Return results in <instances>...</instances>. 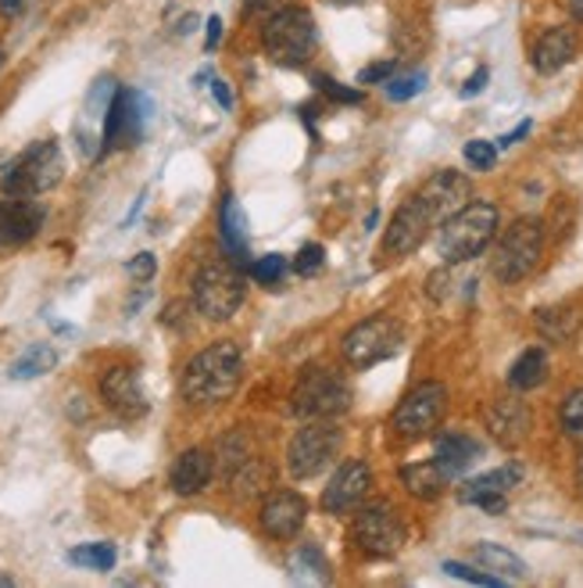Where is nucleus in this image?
I'll return each mask as SVG.
<instances>
[{
	"mask_svg": "<svg viewBox=\"0 0 583 588\" xmlns=\"http://www.w3.org/2000/svg\"><path fill=\"white\" fill-rule=\"evenodd\" d=\"M530 130H533V122H530V119H526V122H519V126H516L512 133H505V137L498 140V147H512V144H519Z\"/></svg>",
	"mask_w": 583,
	"mask_h": 588,
	"instance_id": "nucleus-45",
	"label": "nucleus"
},
{
	"mask_svg": "<svg viewBox=\"0 0 583 588\" xmlns=\"http://www.w3.org/2000/svg\"><path fill=\"white\" fill-rule=\"evenodd\" d=\"M219 40H222V19L212 15L208 19V33H204V51H215Z\"/></svg>",
	"mask_w": 583,
	"mask_h": 588,
	"instance_id": "nucleus-43",
	"label": "nucleus"
},
{
	"mask_svg": "<svg viewBox=\"0 0 583 588\" xmlns=\"http://www.w3.org/2000/svg\"><path fill=\"white\" fill-rule=\"evenodd\" d=\"M576 485L583 488V452H580V460H576Z\"/></svg>",
	"mask_w": 583,
	"mask_h": 588,
	"instance_id": "nucleus-49",
	"label": "nucleus"
},
{
	"mask_svg": "<svg viewBox=\"0 0 583 588\" xmlns=\"http://www.w3.org/2000/svg\"><path fill=\"white\" fill-rule=\"evenodd\" d=\"M44 219L47 212L40 201L4 194V198H0V248H15V244L33 241L40 234Z\"/></svg>",
	"mask_w": 583,
	"mask_h": 588,
	"instance_id": "nucleus-16",
	"label": "nucleus"
},
{
	"mask_svg": "<svg viewBox=\"0 0 583 588\" xmlns=\"http://www.w3.org/2000/svg\"><path fill=\"white\" fill-rule=\"evenodd\" d=\"M340 445H344V434L340 427H333V420H308V427H301L287 445L290 477L294 481H312V477H319L330 467Z\"/></svg>",
	"mask_w": 583,
	"mask_h": 588,
	"instance_id": "nucleus-8",
	"label": "nucleus"
},
{
	"mask_svg": "<svg viewBox=\"0 0 583 588\" xmlns=\"http://www.w3.org/2000/svg\"><path fill=\"white\" fill-rule=\"evenodd\" d=\"M519 481H523V467H519V463H505V467H498V470L480 474V477H473V481H466L462 488H458V499L473 506L480 495H508Z\"/></svg>",
	"mask_w": 583,
	"mask_h": 588,
	"instance_id": "nucleus-23",
	"label": "nucleus"
},
{
	"mask_svg": "<svg viewBox=\"0 0 583 588\" xmlns=\"http://www.w3.org/2000/svg\"><path fill=\"white\" fill-rule=\"evenodd\" d=\"M151 112L154 108H151V101H147V94L119 87L115 101H111V108H108V119H104L101 155L115 151V147L140 144L144 133H147V122H151Z\"/></svg>",
	"mask_w": 583,
	"mask_h": 588,
	"instance_id": "nucleus-10",
	"label": "nucleus"
},
{
	"mask_svg": "<svg viewBox=\"0 0 583 588\" xmlns=\"http://www.w3.org/2000/svg\"><path fill=\"white\" fill-rule=\"evenodd\" d=\"M548 381V352L544 348H526L508 370V384L516 391H533Z\"/></svg>",
	"mask_w": 583,
	"mask_h": 588,
	"instance_id": "nucleus-26",
	"label": "nucleus"
},
{
	"mask_svg": "<svg viewBox=\"0 0 583 588\" xmlns=\"http://www.w3.org/2000/svg\"><path fill=\"white\" fill-rule=\"evenodd\" d=\"M115 546L111 542H90V546H76L69 549V563H76V567H86V571H115Z\"/></svg>",
	"mask_w": 583,
	"mask_h": 588,
	"instance_id": "nucleus-30",
	"label": "nucleus"
},
{
	"mask_svg": "<svg viewBox=\"0 0 583 588\" xmlns=\"http://www.w3.org/2000/svg\"><path fill=\"white\" fill-rule=\"evenodd\" d=\"M541 252H544L541 219H516V223L505 230V237L498 241V248H494V259H491L494 277H498L501 284H519V280H526L533 269H537Z\"/></svg>",
	"mask_w": 583,
	"mask_h": 588,
	"instance_id": "nucleus-7",
	"label": "nucleus"
},
{
	"mask_svg": "<svg viewBox=\"0 0 583 588\" xmlns=\"http://www.w3.org/2000/svg\"><path fill=\"white\" fill-rule=\"evenodd\" d=\"M498 208L491 201H469L462 205L451 219L441 223V234H437V255L448 266L455 262H469L476 259L491 248V241L498 237Z\"/></svg>",
	"mask_w": 583,
	"mask_h": 588,
	"instance_id": "nucleus-2",
	"label": "nucleus"
},
{
	"mask_svg": "<svg viewBox=\"0 0 583 588\" xmlns=\"http://www.w3.org/2000/svg\"><path fill=\"white\" fill-rule=\"evenodd\" d=\"M290 574H294V581H319V585H326L330 581V563L326 556H322V549L319 546H301L297 553L290 556Z\"/></svg>",
	"mask_w": 583,
	"mask_h": 588,
	"instance_id": "nucleus-29",
	"label": "nucleus"
},
{
	"mask_svg": "<svg viewBox=\"0 0 583 588\" xmlns=\"http://www.w3.org/2000/svg\"><path fill=\"white\" fill-rule=\"evenodd\" d=\"M29 4H33V0H0V11H4L8 19H18Z\"/></svg>",
	"mask_w": 583,
	"mask_h": 588,
	"instance_id": "nucleus-46",
	"label": "nucleus"
},
{
	"mask_svg": "<svg viewBox=\"0 0 583 588\" xmlns=\"http://www.w3.org/2000/svg\"><path fill=\"white\" fill-rule=\"evenodd\" d=\"M444 574H451V578H462V581H469V585H487V588L505 585V578H498V574L473 571V567H466V563H455V560L444 563Z\"/></svg>",
	"mask_w": 583,
	"mask_h": 588,
	"instance_id": "nucleus-34",
	"label": "nucleus"
},
{
	"mask_svg": "<svg viewBox=\"0 0 583 588\" xmlns=\"http://www.w3.org/2000/svg\"><path fill=\"white\" fill-rule=\"evenodd\" d=\"M569 11H573V19L583 22V0H569Z\"/></svg>",
	"mask_w": 583,
	"mask_h": 588,
	"instance_id": "nucleus-48",
	"label": "nucleus"
},
{
	"mask_svg": "<svg viewBox=\"0 0 583 588\" xmlns=\"http://www.w3.org/2000/svg\"><path fill=\"white\" fill-rule=\"evenodd\" d=\"M333 8H355V4H365V0H326Z\"/></svg>",
	"mask_w": 583,
	"mask_h": 588,
	"instance_id": "nucleus-47",
	"label": "nucleus"
},
{
	"mask_svg": "<svg viewBox=\"0 0 583 588\" xmlns=\"http://www.w3.org/2000/svg\"><path fill=\"white\" fill-rule=\"evenodd\" d=\"M415 198L426 205L433 223H444V219H451L462 205H469L473 183H469V176L455 173V169H441V173H433L423 187L415 191Z\"/></svg>",
	"mask_w": 583,
	"mask_h": 588,
	"instance_id": "nucleus-14",
	"label": "nucleus"
},
{
	"mask_svg": "<svg viewBox=\"0 0 583 588\" xmlns=\"http://www.w3.org/2000/svg\"><path fill=\"white\" fill-rule=\"evenodd\" d=\"M126 269H129V277H133V280H140V284H147V280L154 277V269H158V259H154L151 252H140V255H136V259H133V262H129Z\"/></svg>",
	"mask_w": 583,
	"mask_h": 588,
	"instance_id": "nucleus-38",
	"label": "nucleus"
},
{
	"mask_svg": "<svg viewBox=\"0 0 583 588\" xmlns=\"http://www.w3.org/2000/svg\"><path fill=\"white\" fill-rule=\"evenodd\" d=\"M212 474H215V460L208 449H186L183 456L172 463V474H169V485L172 492L179 495H197L212 485Z\"/></svg>",
	"mask_w": 583,
	"mask_h": 588,
	"instance_id": "nucleus-20",
	"label": "nucleus"
},
{
	"mask_svg": "<svg viewBox=\"0 0 583 588\" xmlns=\"http://www.w3.org/2000/svg\"><path fill=\"white\" fill-rule=\"evenodd\" d=\"M369 488H372L369 463H362V460L344 463V467L333 474V481L326 485V492H322V510H326V513H347V510H355L358 502L369 495Z\"/></svg>",
	"mask_w": 583,
	"mask_h": 588,
	"instance_id": "nucleus-18",
	"label": "nucleus"
},
{
	"mask_svg": "<svg viewBox=\"0 0 583 588\" xmlns=\"http://www.w3.org/2000/svg\"><path fill=\"white\" fill-rule=\"evenodd\" d=\"M212 94H215V101L222 105V112H230V108H233V94L226 87V79H212Z\"/></svg>",
	"mask_w": 583,
	"mask_h": 588,
	"instance_id": "nucleus-44",
	"label": "nucleus"
},
{
	"mask_svg": "<svg viewBox=\"0 0 583 588\" xmlns=\"http://www.w3.org/2000/svg\"><path fill=\"white\" fill-rule=\"evenodd\" d=\"M487 431L491 438L505 449H516L519 441L530 434V409L523 399H498L487 409Z\"/></svg>",
	"mask_w": 583,
	"mask_h": 588,
	"instance_id": "nucleus-19",
	"label": "nucleus"
},
{
	"mask_svg": "<svg viewBox=\"0 0 583 588\" xmlns=\"http://www.w3.org/2000/svg\"><path fill=\"white\" fill-rule=\"evenodd\" d=\"M394 76V61H372L362 72H358V83H383Z\"/></svg>",
	"mask_w": 583,
	"mask_h": 588,
	"instance_id": "nucleus-39",
	"label": "nucleus"
},
{
	"mask_svg": "<svg viewBox=\"0 0 583 588\" xmlns=\"http://www.w3.org/2000/svg\"><path fill=\"white\" fill-rule=\"evenodd\" d=\"M294 413L301 420H337L351 409V384L344 381V373L326 370V366H312L294 388Z\"/></svg>",
	"mask_w": 583,
	"mask_h": 588,
	"instance_id": "nucleus-6",
	"label": "nucleus"
},
{
	"mask_svg": "<svg viewBox=\"0 0 583 588\" xmlns=\"http://www.w3.org/2000/svg\"><path fill=\"white\" fill-rule=\"evenodd\" d=\"M576 58V36L573 29H548L533 47V69L544 72V76H551V72H562L569 61Z\"/></svg>",
	"mask_w": 583,
	"mask_h": 588,
	"instance_id": "nucleus-21",
	"label": "nucleus"
},
{
	"mask_svg": "<svg viewBox=\"0 0 583 588\" xmlns=\"http://www.w3.org/2000/svg\"><path fill=\"white\" fill-rule=\"evenodd\" d=\"M401 481L415 499H437L444 488H448L451 477L441 470L437 460H430V463H412V467H405Z\"/></svg>",
	"mask_w": 583,
	"mask_h": 588,
	"instance_id": "nucleus-25",
	"label": "nucleus"
},
{
	"mask_svg": "<svg viewBox=\"0 0 583 588\" xmlns=\"http://www.w3.org/2000/svg\"><path fill=\"white\" fill-rule=\"evenodd\" d=\"M244 8L251 11V15H276L283 8H294V0H244Z\"/></svg>",
	"mask_w": 583,
	"mask_h": 588,
	"instance_id": "nucleus-40",
	"label": "nucleus"
},
{
	"mask_svg": "<svg viewBox=\"0 0 583 588\" xmlns=\"http://www.w3.org/2000/svg\"><path fill=\"white\" fill-rule=\"evenodd\" d=\"M322 262H326V252H322V244H305L301 252H297V259H294V269L301 277H315Z\"/></svg>",
	"mask_w": 583,
	"mask_h": 588,
	"instance_id": "nucleus-36",
	"label": "nucleus"
},
{
	"mask_svg": "<svg viewBox=\"0 0 583 588\" xmlns=\"http://www.w3.org/2000/svg\"><path fill=\"white\" fill-rule=\"evenodd\" d=\"M444 413H448V388L426 381L408 391L401 406L394 409V431L401 438H423L444 420Z\"/></svg>",
	"mask_w": 583,
	"mask_h": 588,
	"instance_id": "nucleus-12",
	"label": "nucleus"
},
{
	"mask_svg": "<svg viewBox=\"0 0 583 588\" xmlns=\"http://www.w3.org/2000/svg\"><path fill=\"white\" fill-rule=\"evenodd\" d=\"M61 176H65V158L54 140H36L18 158H11L4 176H0V191L15 194V198H40V194L54 191Z\"/></svg>",
	"mask_w": 583,
	"mask_h": 588,
	"instance_id": "nucleus-3",
	"label": "nucleus"
},
{
	"mask_svg": "<svg viewBox=\"0 0 583 588\" xmlns=\"http://www.w3.org/2000/svg\"><path fill=\"white\" fill-rule=\"evenodd\" d=\"M480 441H473L469 434H444L437 438V460L441 463V470L448 474V477H458V474H466L473 463L480 460Z\"/></svg>",
	"mask_w": 583,
	"mask_h": 588,
	"instance_id": "nucleus-24",
	"label": "nucleus"
},
{
	"mask_svg": "<svg viewBox=\"0 0 583 588\" xmlns=\"http://www.w3.org/2000/svg\"><path fill=\"white\" fill-rule=\"evenodd\" d=\"M473 506H480L483 513H491V517H498V513H505V506H508V495H480Z\"/></svg>",
	"mask_w": 583,
	"mask_h": 588,
	"instance_id": "nucleus-41",
	"label": "nucleus"
},
{
	"mask_svg": "<svg viewBox=\"0 0 583 588\" xmlns=\"http://www.w3.org/2000/svg\"><path fill=\"white\" fill-rule=\"evenodd\" d=\"M258 517H262V531L269 538H297L308 520V499L290 488H280V492L265 495Z\"/></svg>",
	"mask_w": 583,
	"mask_h": 588,
	"instance_id": "nucleus-15",
	"label": "nucleus"
},
{
	"mask_svg": "<svg viewBox=\"0 0 583 588\" xmlns=\"http://www.w3.org/2000/svg\"><path fill=\"white\" fill-rule=\"evenodd\" d=\"M405 330L394 316H369L358 327L347 330L344 338V359L358 366V370H369L376 363H387L401 352Z\"/></svg>",
	"mask_w": 583,
	"mask_h": 588,
	"instance_id": "nucleus-9",
	"label": "nucleus"
},
{
	"mask_svg": "<svg viewBox=\"0 0 583 588\" xmlns=\"http://www.w3.org/2000/svg\"><path fill=\"white\" fill-rule=\"evenodd\" d=\"M219 237L222 248L230 252V259L237 266H251V248H247V216L240 212V205L233 194H226L219 212Z\"/></svg>",
	"mask_w": 583,
	"mask_h": 588,
	"instance_id": "nucleus-22",
	"label": "nucleus"
},
{
	"mask_svg": "<svg viewBox=\"0 0 583 588\" xmlns=\"http://www.w3.org/2000/svg\"><path fill=\"white\" fill-rule=\"evenodd\" d=\"M0 65H4V47H0Z\"/></svg>",
	"mask_w": 583,
	"mask_h": 588,
	"instance_id": "nucleus-51",
	"label": "nucleus"
},
{
	"mask_svg": "<svg viewBox=\"0 0 583 588\" xmlns=\"http://www.w3.org/2000/svg\"><path fill=\"white\" fill-rule=\"evenodd\" d=\"M315 87L326 97H333V101H340V105H362V90L344 87V83L330 79V76H315Z\"/></svg>",
	"mask_w": 583,
	"mask_h": 588,
	"instance_id": "nucleus-37",
	"label": "nucleus"
},
{
	"mask_svg": "<svg viewBox=\"0 0 583 588\" xmlns=\"http://www.w3.org/2000/svg\"><path fill=\"white\" fill-rule=\"evenodd\" d=\"M247 273H251L262 287H276L283 273H287V259H283V255H262V259H255L247 266Z\"/></svg>",
	"mask_w": 583,
	"mask_h": 588,
	"instance_id": "nucleus-31",
	"label": "nucleus"
},
{
	"mask_svg": "<svg viewBox=\"0 0 583 588\" xmlns=\"http://www.w3.org/2000/svg\"><path fill=\"white\" fill-rule=\"evenodd\" d=\"M315 44H319L315 22L305 8H297V4L276 11V15H269L265 26H262L265 54L283 69L305 65V61L315 54Z\"/></svg>",
	"mask_w": 583,
	"mask_h": 588,
	"instance_id": "nucleus-4",
	"label": "nucleus"
},
{
	"mask_svg": "<svg viewBox=\"0 0 583 588\" xmlns=\"http://www.w3.org/2000/svg\"><path fill=\"white\" fill-rule=\"evenodd\" d=\"M15 585V578H8V574H0V588H11Z\"/></svg>",
	"mask_w": 583,
	"mask_h": 588,
	"instance_id": "nucleus-50",
	"label": "nucleus"
},
{
	"mask_svg": "<svg viewBox=\"0 0 583 588\" xmlns=\"http://www.w3.org/2000/svg\"><path fill=\"white\" fill-rule=\"evenodd\" d=\"M101 399L126 420H140L147 413V391L133 366H111L101 381Z\"/></svg>",
	"mask_w": 583,
	"mask_h": 588,
	"instance_id": "nucleus-17",
	"label": "nucleus"
},
{
	"mask_svg": "<svg viewBox=\"0 0 583 588\" xmlns=\"http://www.w3.org/2000/svg\"><path fill=\"white\" fill-rule=\"evenodd\" d=\"M54 366H58V352L47 341H36V345H29L11 363V381H36V377L51 373Z\"/></svg>",
	"mask_w": 583,
	"mask_h": 588,
	"instance_id": "nucleus-27",
	"label": "nucleus"
},
{
	"mask_svg": "<svg viewBox=\"0 0 583 588\" xmlns=\"http://www.w3.org/2000/svg\"><path fill=\"white\" fill-rule=\"evenodd\" d=\"M244 377V352L233 341H219L197 352L183 370V399L190 406H222L233 391L240 388Z\"/></svg>",
	"mask_w": 583,
	"mask_h": 588,
	"instance_id": "nucleus-1",
	"label": "nucleus"
},
{
	"mask_svg": "<svg viewBox=\"0 0 583 588\" xmlns=\"http://www.w3.org/2000/svg\"><path fill=\"white\" fill-rule=\"evenodd\" d=\"M247 298V284L237 262H208L194 277V309L204 320H233Z\"/></svg>",
	"mask_w": 583,
	"mask_h": 588,
	"instance_id": "nucleus-5",
	"label": "nucleus"
},
{
	"mask_svg": "<svg viewBox=\"0 0 583 588\" xmlns=\"http://www.w3.org/2000/svg\"><path fill=\"white\" fill-rule=\"evenodd\" d=\"M487 79H491V72H487V69H476L473 76H469L466 87H462V97H476V94H483V87H487Z\"/></svg>",
	"mask_w": 583,
	"mask_h": 588,
	"instance_id": "nucleus-42",
	"label": "nucleus"
},
{
	"mask_svg": "<svg viewBox=\"0 0 583 588\" xmlns=\"http://www.w3.org/2000/svg\"><path fill=\"white\" fill-rule=\"evenodd\" d=\"M405 520L398 517V510L387 506V502H376V506H365L355 520V546L362 549L372 560H387L394 553H401L405 546Z\"/></svg>",
	"mask_w": 583,
	"mask_h": 588,
	"instance_id": "nucleus-11",
	"label": "nucleus"
},
{
	"mask_svg": "<svg viewBox=\"0 0 583 588\" xmlns=\"http://www.w3.org/2000/svg\"><path fill=\"white\" fill-rule=\"evenodd\" d=\"M558 420H562V431L569 438L583 441V391H573V395L562 402V413H558Z\"/></svg>",
	"mask_w": 583,
	"mask_h": 588,
	"instance_id": "nucleus-32",
	"label": "nucleus"
},
{
	"mask_svg": "<svg viewBox=\"0 0 583 588\" xmlns=\"http://www.w3.org/2000/svg\"><path fill=\"white\" fill-rule=\"evenodd\" d=\"M466 162L480 169V173H487V169H494V162H498V147L487 144V140H469L466 144Z\"/></svg>",
	"mask_w": 583,
	"mask_h": 588,
	"instance_id": "nucleus-35",
	"label": "nucleus"
},
{
	"mask_svg": "<svg viewBox=\"0 0 583 588\" xmlns=\"http://www.w3.org/2000/svg\"><path fill=\"white\" fill-rule=\"evenodd\" d=\"M473 556H476V563L483 571H498V578H526V563L505 546L483 542V546L473 549Z\"/></svg>",
	"mask_w": 583,
	"mask_h": 588,
	"instance_id": "nucleus-28",
	"label": "nucleus"
},
{
	"mask_svg": "<svg viewBox=\"0 0 583 588\" xmlns=\"http://www.w3.org/2000/svg\"><path fill=\"white\" fill-rule=\"evenodd\" d=\"M423 87H426V72H408V76L387 83V97L390 101H412L415 94H423Z\"/></svg>",
	"mask_w": 583,
	"mask_h": 588,
	"instance_id": "nucleus-33",
	"label": "nucleus"
},
{
	"mask_svg": "<svg viewBox=\"0 0 583 588\" xmlns=\"http://www.w3.org/2000/svg\"><path fill=\"white\" fill-rule=\"evenodd\" d=\"M433 226L437 223H433V216L426 212V205L412 194V198L394 212L390 226H387V237H383V252H387L390 259H405V255H412L419 244L430 237Z\"/></svg>",
	"mask_w": 583,
	"mask_h": 588,
	"instance_id": "nucleus-13",
	"label": "nucleus"
}]
</instances>
